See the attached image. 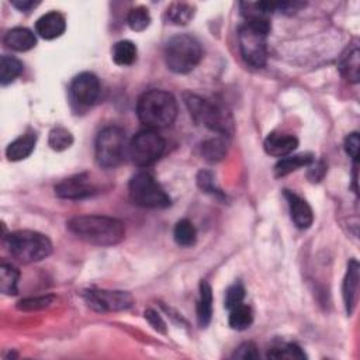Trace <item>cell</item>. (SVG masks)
Masks as SVG:
<instances>
[{
  "label": "cell",
  "instance_id": "cell-20",
  "mask_svg": "<svg viewBox=\"0 0 360 360\" xmlns=\"http://www.w3.org/2000/svg\"><path fill=\"white\" fill-rule=\"evenodd\" d=\"M213 316V292L207 282L200 283V300L197 303V321L202 328H206Z\"/></svg>",
  "mask_w": 360,
  "mask_h": 360
},
{
  "label": "cell",
  "instance_id": "cell-38",
  "mask_svg": "<svg viewBox=\"0 0 360 360\" xmlns=\"http://www.w3.org/2000/svg\"><path fill=\"white\" fill-rule=\"evenodd\" d=\"M12 5L21 12H30L31 9L38 6L39 2H34V0H15V2H12Z\"/></svg>",
  "mask_w": 360,
  "mask_h": 360
},
{
  "label": "cell",
  "instance_id": "cell-15",
  "mask_svg": "<svg viewBox=\"0 0 360 360\" xmlns=\"http://www.w3.org/2000/svg\"><path fill=\"white\" fill-rule=\"evenodd\" d=\"M299 146V140L290 134H269L265 140V151L276 158L289 156Z\"/></svg>",
  "mask_w": 360,
  "mask_h": 360
},
{
  "label": "cell",
  "instance_id": "cell-30",
  "mask_svg": "<svg viewBox=\"0 0 360 360\" xmlns=\"http://www.w3.org/2000/svg\"><path fill=\"white\" fill-rule=\"evenodd\" d=\"M127 23L133 31H144L151 24L149 10L144 6H138L130 10L127 16Z\"/></svg>",
  "mask_w": 360,
  "mask_h": 360
},
{
  "label": "cell",
  "instance_id": "cell-26",
  "mask_svg": "<svg viewBox=\"0 0 360 360\" xmlns=\"http://www.w3.org/2000/svg\"><path fill=\"white\" fill-rule=\"evenodd\" d=\"M137 47L134 43L127 41H118L113 48V59L120 66H129L133 65L137 61Z\"/></svg>",
  "mask_w": 360,
  "mask_h": 360
},
{
  "label": "cell",
  "instance_id": "cell-16",
  "mask_svg": "<svg viewBox=\"0 0 360 360\" xmlns=\"http://www.w3.org/2000/svg\"><path fill=\"white\" fill-rule=\"evenodd\" d=\"M3 43L9 50H13L17 53H26V51L32 50L37 46V38H35L34 32L30 31L28 28L17 27V28L8 31Z\"/></svg>",
  "mask_w": 360,
  "mask_h": 360
},
{
  "label": "cell",
  "instance_id": "cell-18",
  "mask_svg": "<svg viewBox=\"0 0 360 360\" xmlns=\"http://www.w3.org/2000/svg\"><path fill=\"white\" fill-rule=\"evenodd\" d=\"M339 70L346 81L357 84L360 77V53L357 47L348 48L339 58Z\"/></svg>",
  "mask_w": 360,
  "mask_h": 360
},
{
  "label": "cell",
  "instance_id": "cell-21",
  "mask_svg": "<svg viewBox=\"0 0 360 360\" xmlns=\"http://www.w3.org/2000/svg\"><path fill=\"white\" fill-rule=\"evenodd\" d=\"M228 152V141L227 137L218 135L214 138H210L203 142L202 145V155L207 162L217 164L227 156Z\"/></svg>",
  "mask_w": 360,
  "mask_h": 360
},
{
  "label": "cell",
  "instance_id": "cell-12",
  "mask_svg": "<svg viewBox=\"0 0 360 360\" xmlns=\"http://www.w3.org/2000/svg\"><path fill=\"white\" fill-rule=\"evenodd\" d=\"M72 99L82 104L92 106L100 96V82L96 75L91 72H84L77 75L70 85Z\"/></svg>",
  "mask_w": 360,
  "mask_h": 360
},
{
  "label": "cell",
  "instance_id": "cell-13",
  "mask_svg": "<svg viewBox=\"0 0 360 360\" xmlns=\"http://www.w3.org/2000/svg\"><path fill=\"white\" fill-rule=\"evenodd\" d=\"M285 196L287 198L292 220L296 224V227L300 228V229L310 228L312 221H314V214H312V210H311L310 205L305 202L304 198L299 197L293 191L286 190Z\"/></svg>",
  "mask_w": 360,
  "mask_h": 360
},
{
  "label": "cell",
  "instance_id": "cell-24",
  "mask_svg": "<svg viewBox=\"0 0 360 360\" xmlns=\"http://www.w3.org/2000/svg\"><path fill=\"white\" fill-rule=\"evenodd\" d=\"M23 69L24 66L17 58L3 55L2 59H0V84L6 86L15 82L16 79L23 73Z\"/></svg>",
  "mask_w": 360,
  "mask_h": 360
},
{
  "label": "cell",
  "instance_id": "cell-9",
  "mask_svg": "<svg viewBox=\"0 0 360 360\" xmlns=\"http://www.w3.org/2000/svg\"><path fill=\"white\" fill-rule=\"evenodd\" d=\"M165 151V140L155 130H144L138 133L129 145V156L137 167H149L162 156Z\"/></svg>",
  "mask_w": 360,
  "mask_h": 360
},
{
  "label": "cell",
  "instance_id": "cell-34",
  "mask_svg": "<svg viewBox=\"0 0 360 360\" xmlns=\"http://www.w3.org/2000/svg\"><path fill=\"white\" fill-rule=\"evenodd\" d=\"M197 184H198V187L202 189L203 191H206V193H210V194H221L220 193V190L216 187V184H214V178H213V175L210 173V172H207V171H202L198 173V176H197Z\"/></svg>",
  "mask_w": 360,
  "mask_h": 360
},
{
  "label": "cell",
  "instance_id": "cell-2",
  "mask_svg": "<svg viewBox=\"0 0 360 360\" xmlns=\"http://www.w3.org/2000/svg\"><path fill=\"white\" fill-rule=\"evenodd\" d=\"M138 118L149 130L167 129L172 126L178 115L176 99L165 91H149L144 93L137 106Z\"/></svg>",
  "mask_w": 360,
  "mask_h": 360
},
{
  "label": "cell",
  "instance_id": "cell-6",
  "mask_svg": "<svg viewBox=\"0 0 360 360\" xmlns=\"http://www.w3.org/2000/svg\"><path fill=\"white\" fill-rule=\"evenodd\" d=\"M270 32V21L245 23L239 28L238 43L243 58L254 68H262L267 61V34Z\"/></svg>",
  "mask_w": 360,
  "mask_h": 360
},
{
  "label": "cell",
  "instance_id": "cell-1",
  "mask_svg": "<svg viewBox=\"0 0 360 360\" xmlns=\"http://www.w3.org/2000/svg\"><path fill=\"white\" fill-rule=\"evenodd\" d=\"M69 231L86 244L96 247H114L126 236L124 224L103 216H81L73 217L68 222Z\"/></svg>",
  "mask_w": 360,
  "mask_h": 360
},
{
  "label": "cell",
  "instance_id": "cell-36",
  "mask_svg": "<svg viewBox=\"0 0 360 360\" xmlns=\"http://www.w3.org/2000/svg\"><path fill=\"white\" fill-rule=\"evenodd\" d=\"M359 148H360L359 134L357 133L349 134L346 137V140H345V149H346V153L356 162H357V159H359Z\"/></svg>",
  "mask_w": 360,
  "mask_h": 360
},
{
  "label": "cell",
  "instance_id": "cell-25",
  "mask_svg": "<svg viewBox=\"0 0 360 360\" xmlns=\"http://www.w3.org/2000/svg\"><path fill=\"white\" fill-rule=\"evenodd\" d=\"M19 270L8 263L0 266V290L6 296H16L17 294V285H19Z\"/></svg>",
  "mask_w": 360,
  "mask_h": 360
},
{
  "label": "cell",
  "instance_id": "cell-7",
  "mask_svg": "<svg viewBox=\"0 0 360 360\" xmlns=\"http://www.w3.org/2000/svg\"><path fill=\"white\" fill-rule=\"evenodd\" d=\"M129 141L123 129L107 127L96 140V161L100 168L114 169L129 156Z\"/></svg>",
  "mask_w": 360,
  "mask_h": 360
},
{
  "label": "cell",
  "instance_id": "cell-3",
  "mask_svg": "<svg viewBox=\"0 0 360 360\" xmlns=\"http://www.w3.org/2000/svg\"><path fill=\"white\" fill-rule=\"evenodd\" d=\"M183 99L196 123L203 124L209 130L227 138L234 134V118L225 106L193 93H184Z\"/></svg>",
  "mask_w": 360,
  "mask_h": 360
},
{
  "label": "cell",
  "instance_id": "cell-31",
  "mask_svg": "<svg viewBox=\"0 0 360 360\" xmlns=\"http://www.w3.org/2000/svg\"><path fill=\"white\" fill-rule=\"evenodd\" d=\"M48 144L54 151L61 152L68 149L73 144V135L70 134V131H68L64 127H55L50 133Z\"/></svg>",
  "mask_w": 360,
  "mask_h": 360
},
{
  "label": "cell",
  "instance_id": "cell-27",
  "mask_svg": "<svg viewBox=\"0 0 360 360\" xmlns=\"http://www.w3.org/2000/svg\"><path fill=\"white\" fill-rule=\"evenodd\" d=\"M194 17V8L189 3H172L167 10V19L172 24L184 26Z\"/></svg>",
  "mask_w": 360,
  "mask_h": 360
},
{
  "label": "cell",
  "instance_id": "cell-23",
  "mask_svg": "<svg viewBox=\"0 0 360 360\" xmlns=\"http://www.w3.org/2000/svg\"><path fill=\"white\" fill-rule=\"evenodd\" d=\"M229 327L236 331H244L249 328L254 323V312L249 305H245L244 303L234 307L229 310Z\"/></svg>",
  "mask_w": 360,
  "mask_h": 360
},
{
  "label": "cell",
  "instance_id": "cell-11",
  "mask_svg": "<svg viewBox=\"0 0 360 360\" xmlns=\"http://www.w3.org/2000/svg\"><path fill=\"white\" fill-rule=\"evenodd\" d=\"M97 193V187L95 186L92 176L89 173L75 175L58 183L55 186V194L61 198L68 200H81Z\"/></svg>",
  "mask_w": 360,
  "mask_h": 360
},
{
  "label": "cell",
  "instance_id": "cell-14",
  "mask_svg": "<svg viewBox=\"0 0 360 360\" xmlns=\"http://www.w3.org/2000/svg\"><path fill=\"white\" fill-rule=\"evenodd\" d=\"M66 30L65 17L58 12H50L39 17L35 23V31L44 39H55L61 37Z\"/></svg>",
  "mask_w": 360,
  "mask_h": 360
},
{
  "label": "cell",
  "instance_id": "cell-37",
  "mask_svg": "<svg viewBox=\"0 0 360 360\" xmlns=\"http://www.w3.org/2000/svg\"><path fill=\"white\" fill-rule=\"evenodd\" d=\"M145 318L148 319L149 324H151L156 331L162 332V334L167 332V325H165V323L162 321V318L159 316L158 312H155V311H152V310H148V311H145Z\"/></svg>",
  "mask_w": 360,
  "mask_h": 360
},
{
  "label": "cell",
  "instance_id": "cell-35",
  "mask_svg": "<svg viewBox=\"0 0 360 360\" xmlns=\"http://www.w3.org/2000/svg\"><path fill=\"white\" fill-rule=\"evenodd\" d=\"M234 357L244 359V360H255V359H259V352H258V348L255 343L247 342L238 348Z\"/></svg>",
  "mask_w": 360,
  "mask_h": 360
},
{
  "label": "cell",
  "instance_id": "cell-8",
  "mask_svg": "<svg viewBox=\"0 0 360 360\" xmlns=\"http://www.w3.org/2000/svg\"><path fill=\"white\" fill-rule=\"evenodd\" d=\"M129 190L137 206L145 209H167L171 206V197L148 172H140L133 176Z\"/></svg>",
  "mask_w": 360,
  "mask_h": 360
},
{
  "label": "cell",
  "instance_id": "cell-10",
  "mask_svg": "<svg viewBox=\"0 0 360 360\" xmlns=\"http://www.w3.org/2000/svg\"><path fill=\"white\" fill-rule=\"evenodd\" d=\"M84 299L86 300L89 307L103 312L129 310L134 303L131 294L126 292L88 290L84 293Z\"/></svg>",
  "mask_w": 360,
  "mask_h": 360
},
{
  "label": "cell",
  "instance_id": "cell-22",
  "mask_svg": "<svg viewBox=\"0 0 360 360\" xmlns=\"http://www.w3.org/2000/svg\"><path fill=\"white\" fill-rule=\"evenodd\" d=\"M314 158L310 153H301V155H294V156H285L280 159L277 165L274 167V173L277 178H283L303 167H308L312 164Z\"/></svg>",
  "mask_w": 360,
  "mask_h": 360
},
{
  "label": "cell",
  "instance_id": "cell-17",
  "mask_svg": "<svg viewBox=\"0 0 360 360\" xmlns=\"http://www.w3.org/2000/svg\"><path fill=\"white\" fill-rule=\"evenodd\" d=\"M357 287H359V263L354 259H352L349 262L345 282H343V300L349 315H352L356 305Z\"/></svg>",
  "mask_w": 360,
  "mask_h": 360
},
{
  "label": "cell",
  "instance_id": "cell-4",
  "mask_svg": "<svg viewBox=\"0 0 360 360\" xmlns=\"http://www.w3.org/2000/svg\"><path fill=\"white\" fill-rule=\"evenodd\" d=\"M203 58V48L197 39L187 34L172 37L165 47V61L175 73L191 72Z\"/></svg>",
  "mask_w": 360,
  "mask_h": 360
},
{
  "label": "cell",
  "instance_id": "cell-32",
  "mask_svg": "<svg viewBox=\"0 0 360 360\" xmlns=\"http://www.w3.org/2000/svg\"><path fill=\"white\" fill-rule=\"evenodd\" d=\"M55 301L54 296H43V297H32V299H26L19 303V310L23 311H37L50 307Z\"/></svg>",
  "mask_w": 360,
  "mask_h": 360
},
{
  "label": "cell",
  "instance_id": "cell-29",
  "mask_svg": "<svg viewBox=\"0 0 360 360\" xmlns=\"http://www.w3.org/2000/svg\"><path fill=\"white\" fill-rule=\"evenodd\" d=\"M270 359H305V353L296 343H278L267 352Z\"/></svg>",
  "mask_w": 360,
  "mask_h": 360
},
{
  "label": "cell",
  "instance_id": "cell-28",
  "mask_svg": "<svg viewBox=\"0 0 360 360\" xmlns=\"http://www.w3.org/2000/svg\"><path fill=\"white\" fill-rule=\"evenodd\" d=\"M175 241L180 247H191L196 244L197 232L191 221L189 220H180L173 231Z\"/></svg>",
  "mask_w": 360,
  "mask_h": 360
},
{
  "label": "cell",
  "instance_id": "cell-19",
  "mask_svg": "<svg viewBox=\"0 0 360 360\" xmlns=\"http://www.w3.org/2000/svg\"><path fill=\"white\" fill-rule=\"evenodd\" d=\"M37 144V135L35 133L30 131L21 137H19L17 140H15L6 149V155L13 162L17 161H23V159L28 158Z\"/></svg>",
  "mask_w": 360,
  "mask_h": 360
},
{
  "label": "cell",
  "instance_id": "cell-33",
  "mask_svg": "<svg viewBox=\"0 0 360 360\" xmlns=\"http://www.w3.org/2000/svg\"><path fill=\"white\" fill-rule=\"evenodd\" d=\"M244 299H245V289L243 285L236 283L231 286L225 293V308L232 310L234 307L243 304Z\"/></svg>",
  "mask_w": 360,
  "mask_h": 360
},
{
  "label": "cell",
  "instance_id": "cell-5",
  "mask_svg": "<svg viewBox=\"0 0 360 360\" xmlns=\"http://www.w3.org/2000/svg\"><path fill=\"white\" fill-rule=\"evenodd\" d=\"M8 245L12 256L21 263H35L53 252L50 238L35 231H16L9 235Z\"/></svg>",
  "mask_w": 360,
  "mask_h": 360
}]
</instances>
